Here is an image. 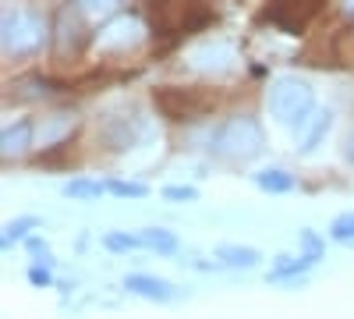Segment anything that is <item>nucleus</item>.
<instances>
[{"instance_id":"4468645a","label":"nucleus","mask_w":354,"mask_h":319,"mask_svg":"<svg viewBox=\"0 0 354 319\" xmlns=\"http://www.w3.org/2000/svg\"><path fill=\"white\" fill-rule=\"evenodd\" d=\"M255 185L262 192H270V195H283V192L294 188V178H290L287 170H280V167H270V170H259L255 174Z\"/></svg>"},{"instance_id":"20e7f679","label":"nucleus","mask_w":354,"mask_h":319,"mask_svg":"<svg viewBox=\"0 0 354 319\" xmlns=\"http://www.w3.org/2000/svg\"><path fill=\"white\" fill-rule=\"evenodd\" d=\"M50 43L57 61H75L88 43V28H85V11L78 4H61L50 25Z\"/></svg>"},{"instance_id":"39448f33","label":"nucleus","mask_w":354,"mask_h":319,"mask_svg":"<svg viewBox=\"0 0 354 319\" xmlns=\"http://www.w3.org/2000/svg\"><path fill=\"white\" fill-rule=\"evenodd\" d=\"M46 39V21L32 11H8L4 15V53L8 57H28Z\"/></svg>"},{"instance_id":"6ab92c4d","label":"nucleus","mask_w":354,"mask_h":319,"mask_svg":"<svg viewBox=\"0 0 354 319\" xmlns=\"http://www.w3.org/2000/svg\"><path fill=\"white\" fill-rule=\"evenodd\" d=\"M330 238H333V241H354V210L333 217V224H330Z\"/></svg>"},{"instance_id":"4be33fe9","label":"nucleus","mask_w":354,"mask_h":319,"mask_svg":"<svg viewBox=\"0 0 354 319\" xmlns=\"http://www.w3.org/2000/svg\"><path fill=\"white\" fill-rule=\"evenodd\" d=\"M163 199H174V202H195L198 192H195L192 185H170V188H163Z\"/></svg>"},{"instance_id":"aec40b11","label":"nucleus","mask_w":354,"mask_h":319,"mask_svg":"<svg viewBox=\"0 0 354 319\" xmlns=\"http://www.w3.org/2000/svg\"><path fill=\"white\" fill-rule=\"evenodd\" d=\"M103 245H106L110 252H131V248L142 245V238H131V235H124V230H106Z\"/></svg>"},{"instance_id":"f3484780","label":"nucleus","mask_w":354,"mask_h":319,"mask_svg":"<svg viewBox=\"0 0 354 319\" xmlns=\"http://www.w3.org/2000/svg\"><path fill=\"white\" fill-rule=\"evenodd\" d=\"M32 227H39L36 217H18V220H11V224L4 227V238H0V241H4V248H11V245H15L18 238H25Z\"/></svg>"},{"instance_id":"0eeeda50","label":"nucleus","mask_w":354,"mask_h":319,"mask_svg":"<svg viewBox=\"0 0 354 319\" xmlns=\"http://www.w3.org/2000/svg\"><path fill=\"white\" fill-rule=\"evenodd\" d=\"M142 135V121L135 113H106V121L100 125V142L110 153H124L131 149Z\"/></svg>"},{"instance_id":"f257e3e1","label":"nucleus","mask_w":354,"mask_h":319,"mask_svg":"<svg viewBox=\"0 0 354 319\" xmlns=\"http://www.w3.org/2000/svg\"><path fill=\"white\" fill-rule=\"evenodd\" d=\"M266 146V135H262V125L248 113H238L216 128L213 135V156L227 160V163H248L262 153Z\"/></svg>"},{"instance_id":"bb28decb","label":"nucleus","mask_w":354,"mask_h":319,"mask_svg":"<svg viewBox=\"0 0 354 319\" xmlns=\"http://www.w3.org/2000/svg\"><path fill=\"white\" fill-rule=\"evenodd\" d=\"M340 11H344V15L354 21V0H340Z\"/></svg>"},{"instance_id":"cd10ccee","label":"nucleus","mask_w":354,"mask_h":319,"mask_svg":"<svg viewBox=\"0 0 354 319\" xmlns=\"http://www.w3.org/2000/svg\"><path fill=\"white\" fill-rule=\"evenodd\" d=\"M149 4H170V0H149Z\"/></svg>"},{"instance_id":"a878e982","label":"nucleus","mask_w":354,"mask_h":319,"mask_svg":"<svg viewBox=\"0 0 354 319\" xmlns=\"http://www.w3.org/2000/svg\"><path fill=\"white\" fill-rule=\"evenodd\" d=\"M344 160L354 167V128H351V135L344 138Z\"/></svg>"},{"instance_id":"a211bd4d","label":"nucleus","mask_w":354,"mask_h":319,"mask_svg":"<svg viewBox=\"0 0 354 319\" xmlns=\"http://www.w3.org/2000/svg\"><path fill=\"white\" fill-rule=\"evenodd\" d=\"M75 4L85 11V18H110L121 8V0H75Z\"/></svg>"},{"instance_id":"9b49d317","label":"nucleus","mask_w":354,"mask_h":319,"mask_svg":"<svg viewBox=\"0 0 354 319\" xmlns=\"http://www.w3.org/2000/svg\"><path fill=\"white\" fill-rule=\"evenodd\" d=\"M330 128H333V113L330 110H319L315 118H312V125H308V131H305V138H301V153L312 156L322 146V138L330 135Z\"/></svg>"},{"instance_id":"1a4fd4ad","label":"nucleus","mask_w":354,"mask_h":319,"mask_svg":"<svg viewBox=\"0 0 354 319\" xmlns=\"http://www.w3.org/2000/svg\"><path fill=\"white\" fill-rule=\"evenodd\" d=\"M32 138H36V125L28 121V118H21V121L8 125L4 131H0V156L11 160V156L28 153V146H32Z\"/></svg>"},{"instance_id":"6e6552de","label":"nucleus","mask_w":354,"mask_h":319,"mask_svg":"<svg viewBox=\"0 0 354 319\" xmlns=\"http://www.w3.org/2000/svg\"><path fill=\"white\" fill-rule=\"evenodd\" d=\"M138 39H142V21L131 18V15H121V18H113L96 36V50H103V53H124Z\"/></svg>"},{"instance_id":"dca6fc26","label":"nucleus","mask_w":354,"mask_h":319,"mask_svg":"<svg viewBox=\"0 0 354 319\" xmlns=\"http://www.w3.org/2000/svg\"><path fill=\"white\" fill-rule=\"evenodd\" d=\"M312 263H315L312 255H298V259H294V255H280V259H277V270H273V280H283V277H290V273H301V270H308Z\"/></svg>"},{"instance_id":"9d476101","label":"nucleus","mask_w":354,"mask_h":319,"mask_svg":"<svg viewBox=\"0 0 354 319\" xmlns=\"http://www.w3.org/2000/svg\"><path fill=\"white\" fill-rule=\"evenodd\" d=\"M124 287L142 298H153V302H167L170 298V284L160 280V277H149V273H131L124 277Z\"/></svg>"},{"instance_id":"f8f14e48","label":"nucleus","mask_w":354,"mask_h":319,"mask_svg":"<svg viewBox=\"0 0 354 319\" xmlns=\"http://www.w3.org/2000/svg\"><path fill=\"white\" fill-rule=\"evenodd\" d=\"M216 259L223 266H234V270H252L259 266V252L248 248V245H220L216 248Z\"/></svg>"},{"instance_id":"5701e85b","label":"nucleus","mask_w":354,"mask_h":319,"mask_svg":"<svg viewBox=\"0 0 354 319\" xmlns=\"http://www.w3.org/2000/svg\"><path fill=\"white\" fill-rule=\"evenodd\" d=\"M301 241H305V248H308V255H312V259H319V255H322V241H319V238L312 235L308 227L301 230Z\"/></svg>"},{"instance_id":"412c9836","label":"nucleus","mask_w":354,"mask_h":319,"mask_svg":"<svg viewBox=\"0 0 354 319\" xmlns=\"http://www.w3.org/2000/svg\"><path fill=\"white\" fill-rule=\"evenodd\" d=\"M106 192L121 195V199H142L149 188H145L142 181H110V185H106Z\"/></svg>"},{"instance_id":"423d86ee","label":"nucleus","mask_w":354,"mask_h":319,"mask_svg":"<svg viewBox=\"0 0 354 319\" xmlns=\"http://www.w3.org/2000/svg\"><path fill=\"white\" fill-rule=\"evenodd\" d=\"M322 4L326 0H270V8L262 11V18L287 36H301L315 21V15L322 11Z\"/></svg>"},{"instance_id":"2eb2a0df","label":"nucleus","mask_w":354,"mask_h":319,"mask_svg":"<svg viewBox=\"0 0 354 319\" xmlns=\"http://www.w3.org/2000/svg\"><path fill=\"white\" fill-rule=\"evenodd\" d=\"M103 192H106L103 181H88V178H75V181L64 185V195H68V199H78V202H85V199H100Z\"/></svg>"},{"instance_id":"f03ea898","label":"nucleus","mask_w":354,"mask_h":319,"mask_svg":"<svg viewBox=\"0 0 354 319\" xmlns=\"http://www.w3.org/2000/svg\"><path fill=\"white\" fill-rule=\"evenodd\" d=\"M216 100L220 96L213 89H195V85H156L153 89V107L167 121H177V125L205 118L216 107Z\"/></svg>"},{"instance_id":"b1692460","label":"nucleus","mask_w":354,"mask_h":319,"mask_svg":"<svg viewBox=\"0 0 354 319\" xmlns=\"http://www.w3.org/2000/svg\"><path fill=\"white\" fill-rule=\"evenodd\" d=\"M28 252H32V255L39 259V263H53V259H50V248H46L39 238H32V241H28Z\"/></svg>"},{"instance_id":"ddd939ff","label":"nucleus","mask_w":354,"mask_h":319,"mask_svg":"<svg viewBox=\"0 0 354 319\" xmlns=\"http://www.w3.org/2000/svg\"><path fill=\"white\" fill-rule=\"evenodd\" d=\"M138 238H142L145 248H153L160 255H174L177 252V235H174V230H167V227H145Z\"/></svg>"},{"instance_id":"7ed1b4c3","label":"nucleus","mask_w":354,"mask_h":319,"mask_svg":"<svg viewBox=\"0 0 354 319\" xmlns=\"http://www.w3.org/2000/svg\"><path fill=\"white\" fill-rule=\"evenodd\" d=\"M312 110H315V93H312L308 82L294 78V75H283L270 85V113L280 125L298 128V125L308 121Z\"/></svg>"},{"instance_id":"393cba45","label":"nucleus","mask_w":354,"mask_h":319,"mask_svg":"<svg viewBox=\"0 0 354 319\" xmlns=\"http://www.w3.org/2000/svg\"><path fill=\"white\" fill-rule=\"evenodd\" d=\"M28 280H32L36 287H50V270H43V266H32V270H28Z\"/></svg>"}]
</instances>
